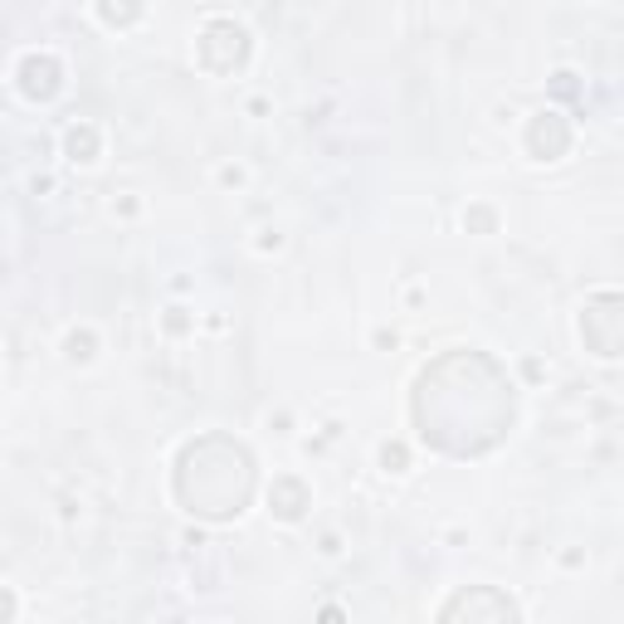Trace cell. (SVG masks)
I'll return each instance as SVG.
<instances>
[{"label": "cell", "instance_id": "1", "mask_svg": "<svg viewBox=\"0 0 624 624\" xmlns=\"http://www.w3.org/2000/svg\"><path fill=\"white\" fill-rule=\"evenodd\" d=\"M176 493L201 518H239L254 493V459L244 454V444H235V439L211 434L181 454Z\"/></svg>", "mask_w": 624, "mask_h": 624}, {"label": "cell", "instance_id": "2", "mask_svg": "<svg viewBox=\"0 0 624 624\" xmlns=\"http://www.w3.org/2000/svg\"><path fill=\"white\" fill-rule=\"evenodd\" d=\"M195 49H201V64L211 73H229V69H239L244 59H249V30L235 24V20H211Z\"/></svg>", "mask_w": 624, "mask_h": 624}, {"label": "cell", "instance_id": "3", "mask_svg": "<svg viewBox=\"0 0 624 624\" xmlns=\"http://www.w3.org/2000/svg\"><path fill=\"white\" fill-rule=\"evenodd\" d=\"M444 624H518V605L498 591H459L444 610Z\"/></svg>", "mask_w": 624, "mask_h": 624}, {"label": "cell", "instance_id": "4", "mask_svg": "<svg viewBox=\"0 0 624 624\" xmlns=\"http://www.w3.org/2000/svg\"><path fill=\"white\" fill-rule=\"evenodd\" d=\"M581 333H585V341H591V351L620 357V298L615 293H605V298H595L591 308H585Z\"/></svg>", "mask_w": 624, "mask_h": 624}, {"label": "cell", "instance_id": "5", "mask_svg": "<svg viewBox=\"0 0 624 624\" xmlns=\"http://www.w3.org/2000/svg\"><path fill=\"white\" fill-rule=\"evenodd\" d=\"M20 89H24V98H34V103H49V98L64 89V69H59V59L30 54L20 64Z\"/></svg>", "mask_w": 624, "mask_h": 624}, {"label": "cell", "instance_id": "6", "mask_svg": "<svg viewBox=\"0 0 624 624\" xmlns=\"http://www.w3.org/2000/svg\"><path fill=\"white\" fill-rule=\"evenodd\" d=\"M528 146H532V156H542V162H556V156L571 146V127H566V117H561V113H542V117H532V127H528Z\"/></svg>", "mask_w": 624, "mask_h": 624}, {"label": "cell", "instance_id": "7", "mask_svg": "<svg viewBox=\"0 0 624 624\" xmlns=\"http://www.w3.org/2000/svg\"><path fill=\"white\" fill-rule=\"evenodd\" d=\"M268 498H274V512H278V518H288V522H298L303 512H308V488H303L298 479H278Z\"/></svg>", "mask_w": 624, "mask_h": 624}, {"label": "cell", "instance_id": "8", "mask_svg": "<svg viewBox=\"0 0 624 624\" xmlns=\"http://www.w3.org/2000/svg\"><path fill=\"white\" fill-rule=\"evenodd\" d=\"M69 156H73V162H93V156H98V132L89 127V122L69 132Z\"/></svg>", "mask_w": 624, "mask_h": 624}, {"label": "cell", "instance_id": "9", "mask_svg": "<svg viewBox=\"0 0 624 624\" xmlns=\"http://www.w3.org/2000/svg\"><path fill=\"white\" fill-rule=\"evenodd\" d=\"M69 357H79V361L93 357V337H89V333H73V337H69Z\"/></svg>", "mask_w": 624, "mask_h": 624}, {"label": "cell", "instance_id": "10", "mask_svg": "<svg viewBox=\"0 0 624 624\" xmlns=\"http://www.w3.org/2000/svg\"><path fill=\"white\" fill-rule=\"evenodd\" d=\"M98 16H103V20H113V24H122V20H137V10H132V6H103V10H98Z\"/></svg>", "mask_w": 624, "mask_h": 624}, {"label": "cell", "instance_id": "11", "mask_svg": "<svg viewBox=\"0 0 624 624\" xmlns=\"http://www.w3.org/2000/svg\"><path fill=\"white\" fill-rule=\"evenodd\" d=\"M381 463H386V469H406V449H400V444H386V454H381Z\"/></svg>", "mask_w": 624, "mask_h": 624}, {"label": "cell", "instance_id": "12", "mask_svg": "<svg viewBox=\"0 0 624 624\" xmlns=\"http://www.w3.org/2000/svg\"><path fill=\"white\" fill-rule=\"evenodd\" d=\"M10 620H16V595L0 585V624H10Z\"/></svg>", "mask_w": 624, "mask_h": 624}, {"label": "cell", "instance_id": "13", "mask_svg": "<svg viewBox=\"0 0 624 624\" xmlns=\"http://www.w3.org/2000/svg\"><path fill=\"white\" fill-rule=\"evenodd\" d=\"M323 624H341V615H337V610H327V615H323Z\"/></svg>", "mask_w": 624, "mask_h": 624}]
</instances>
